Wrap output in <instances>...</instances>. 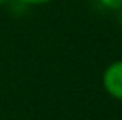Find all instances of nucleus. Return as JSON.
Listing matches in <instances>:
<instances>
[{"instance_id": "f257e3e1", "label": "nucleus", "mask_w": 122, "mask_h": 120, "mask_svg": "<svg viewBox=\"0 0 122 120\" xmlns=\"http://www.w3.org/2000/svg\"><path fill=\"white\" fill-rule=\"evenodd\" d=\"M102 87L109 97L122 102V59L111 62L102 72Z\"/></svg>"}, {"instance_id": "f03ea898", "label": "nucleus", "mask_w": 122, "mask_h": 120, "mask_svg": "<svg viewBox=\"0 0 122 120\" xmlns=\"http://www.w3.org/2000/svg\"><path fill=\"white\" fill-rule=\"evenodd\" d=\"M106 10H112V12H119L122 8V0H97Z\"/></svg>"}, {"instance_id": "7ed1b4c3", "label": "nucleus", "mask_w": 122, "mask_h": 120, "mask_svg": "<svg viewBox=\"0 0 122 120\" xmlns=\"http://www.w3.org/2000/svg\"><path fill=\"white\" fill-rule=\"evenodd\" d=\"M21 3H25V5H33V7H38V5H46V3H50V2H53V0H18Z\"/></svg>"}, {"instance_id": "20e7f679", "label": "nucleus", "mask_w": 122, "mask_h": 120, "mask_svg": "<svg viewBox=\"0 0 122 120\" xmlns=\"http://www.w3.org/2000/svg\"><path fill=\"white\" fill-rule=\"evenodd\" d=\"M117 18H119V23H121V26H122V8L117 12Z\"/></svg>"}, {"instance_id": "39448f33", "label": "nucleus", "mask_w": 122, "mask_h": 120, "mask_svg": "<svg viewBox=\"0 0 122 120\" xmlns=\"http://www.w3.org/2000/svg\"><path fill=\"white\" fill-rule=\"evenodd\" d=\"M7 2H10V0H0V5H3V3H7Z\"/></svg>"}, {"instance_id": "423d86ee", "label": "nucleus", "mask_w": 122, "mask_h": 120, "mask_svg": "<svg viewBox=\"0 0 122 120\" xmlns=\"http://www.w3.org/2000/svg\"><path fill=\"white\" fill-rule=\"evenodd\" d=\"M121 120H122V119H121Z\"/></svg>"}]
</instances>
